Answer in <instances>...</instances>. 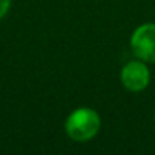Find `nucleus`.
Segmentation results:
<instances>
[{
    "instance_id": "nucleus-1",
    "label": "nucleus",
    "mask_w": 155,
    "mask_h": 155,
    "mask_svg": "<svg viewBox=\"0 0 155 155\" xmlns=\"http://www.w3.org/2000/svg\"><path fill=\"white\" fill-rule=\"evenodd\" d=\"M64 129L67 137L73 141L85 143L97 135L101 129V116L88 107L76 108L67 116Z\"/></svg>"
},
{
    "instance_id": "nucleus-4",
    "label": "nucleus",
    "mask_w": 155,
    "mask_h": 155,
    "mask_svg": "<svg viewBox=\"0 0 155 155\" xmlns=\"http://www.w3.org/2000/svg\"><path fill=\"white\" fill-rule=\"evenodd\" d=\"M11 3H12V0H0V20L9 12Z\"/></svg>"
},
{
    "instance_id": "nucleus-5",
    "label": "nucleus",
    "mask_w": 155,
    "mask_h": 155,
    "mask_svg": "<svg viewBox=\"0 0 155 155\" xmlns=\"http://www.w3.org/2000/svg\"><path fill=\"white\" fill-rule=\"evenodd\" d=\"M153 119H155V114H153Z\"/></svg>"
},
{
    "instance_id": "nucleus-2",
    "label": "nucleus",
    "mask_w": 155,
    "mask_h": 155,
    "mask_svg": "<svg viewBox=\"0 0 155 155\" xmlns=\"http://www.w3.org/2000/svg\"><path fill=\"white\" fill-rule=\"evenodd\" d=\"M129 47L135 58L147 62H155V23L140 25L131 35Z\"/></svg>"
},
{
    "instance_id": "nucleus-3",
    "label": "nucleus",
    "mask_w": 155,
    "mask_h": 155,
    "mask_svg": "<svg viewBox=\"0 0 155 155\" xmlns=\"http://www.w3.org/2000/svg\"><path fill=\"white\" fill-rule=\"evenodd\" d=\"M120 82L131 93H140L146 90L150 82V71L146 62L138 58L126 62L120 71Z\"/></svg>"
}]
</instances>
